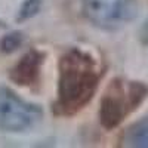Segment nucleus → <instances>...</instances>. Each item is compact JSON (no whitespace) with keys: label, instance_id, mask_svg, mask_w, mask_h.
I'll return each instance as SVG.
<instances>
[{"label":"nucleus","instance_id":"3","mask_svg":"<svg viewBox=\"0 0 148 148\" xmlns=\"http://www.w3.org/2000/svg\"><path fill=\"white\" fill-rule=\"evenodd\" d=\"M136 0H83V12L93 25L117 30L136 15Z\"/></svg>","mask_w":148,"mask_h":148},{"label":"nucleus","instance_id":"6","mask_svg":"<svg viewBox=\"0 0 148 148\" xmlns=\"http://www.w3.org/2000/svg\"><path fill=\"white\" fill-rule=\"evenodd\" d=\"M125 141L129 147L148 148V119H142L130 126L126 132Z\"/></svg>","mask_w":148,"mask_h":148},{"label":"nucleus","instance_id":"8","mask_svg":"<svg viewBox=\"0 0 148 148\" xmlns=\"http://www.w3.org/2000/svg\"><path fill=\"white\" fill-rule=\"evenodd\" d=\"M40 6H42V2L40 0H25L19 9V15H18V19L24 21V19H28V18H33L37 12L40 10Z\"/></svg>","mask_w":148,"mask_h":148},{"label":"nucleus","instance_id":"1","mask_svg":"<svg viewBox=\"0 0 148 148\" xmlns=\"http://www.w3.org/2000/svg\"><path fill=\"white\" fill-rule=\"evenodd\" d=\"M99 79L101 68L90 53L79 47L65 52L59 61L55 113L68 117L77 114L90 102L98 89Z\"/></svg>","mask_w":148,"mask_h":148},{"label":"nucleus","instance_id":"7","mask_svg":"<svg viewBox=\"0 0 148 148\" xmlns=\"http://www.w3.org/2000/svg\"><path fill=\"white\" fill-rule=\"evenodd\" d=\"M22 42H24L22 34L18 33V31H14V33L5 36L2 39V42H0V49H2V52H5V53H12V52H15L18 47H21Z\"/></svg>","mask_w":148,"mask_h":148},{"label":"nucleus","instance_id":"2","mask_svg":"<svg viewBox=\"0 0 148 148\" xmlns=\"http://www.w3.org/2000/svg\"><path fill=\"white\" fill-rule=\"evenodd\" d=\"M148 95V88L142 82H125L114 79L107 88L99 108L101 125L107 130H113L133 113Z\"/></svg>","mask_w":148,"mask_h":148},{"label":"nucleus","instance_id":"4","mask_svg":"<svg viewBox=\"0 0 148 148\" xmlns=\"http://www.w3.org/2000/svg\"><path fill=\"white\" fill-rule=\"evenodd\" d=\"M42 117V110L28 104L12 90L0 88V129L5 132H24L31 129Z\"/></svg>","mask_w":148,"mask_h":148},{"label":"nucleus","instance_id":"5","mask_svg":"<svg viewBox=\"0 0 148 148\" xmlns=\"http://www.w3.org/2000/svg\"><path fill=\"white\" fill-rule=\"evenodd\" d=\"M43 61H45V55L37 49H31L9 71V79L18 86L36 84L40 77Z\"/></svg>","mask_w":148,"mask_h":148}]
</instances>
